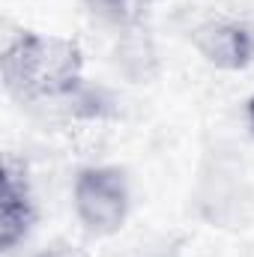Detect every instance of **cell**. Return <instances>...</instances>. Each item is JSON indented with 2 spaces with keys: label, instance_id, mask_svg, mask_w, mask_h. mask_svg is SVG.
<instances>
[{
  "label": "cell",
  "instance_id": "3",
  "mask_svg": "<svg viewBox=\"0 0 254 257\" xmlns=\"http://www.w3.org/2000/svg\"><path fill=\"white\" fill-rule=\"evenodd\" d=\"M33 224V200L24 174L6 159L3 165V189H0V245L15 248Z\"/></svg>",
  "mask_w": 254,
  "mask_h": 257
},
{
  "label": "cell",
  "instance_id": "4",
  "mask_svg": "<svg viewBox=\"0 0 254 257\" xmlns=\"http://www.w3.org/2000/svg\"><path fill=\"white\" fill-rule=\"evenodd\" d=\"M197 48L209 63L242 69L254 57V36L242 24H212L197 33Z\"/></svg>",
  "mask_w": 254,
  "mask_h": 257
},
{
  "label": "cell",
  "instance_id": "2",
  "mask_svg": "<svg viewBox=\"0 0 254 257\" xmlns=\"http://www.w3.org/2000/svg\"><path fill=\"white\" fill-rule=\"evenodd\" d=\"M75 209L90 233H114L126 221L129 189L120 171L90 168L75 183Z\"/></svg>",
  "mask_w": 254,
  "mask_h": 257
},
{
  "label": "cell",
  "instance_id": "6",
  "mask_svg": "<svg viewBox=\"0 0 254 257\" xmlns=\"http://www.w3.org/2000/svg\"><path fill=\"white\" fill-rule=\"evenodd\" d=\"M248 126H251V132H254V99L248 102Z\"/></svg>",
  "mask_w": 254,
  "mask_h": 257
},
{
  "label": "cell",
  "instance_id": "1",
  "mask_svg": "<svg viewBox=\"0 0 254 257\" xmlns=\"http://www.w3.org/2000/svg\"><path fill=\"white\" fill-rule=\"evenodd\" d=\"M81 51L75 42L60 36L21 33L9 42L3 54V81L6 90L18 99L39 102L57 99L78 87Z\"/></svg>",
  "mask_w": 254,
  "mask_h": 257
},
{
  "label": "cell",
  "instance_id": "5",
  "mask_svg": "<svg viewBox=\"0 0 254 257\" xmlns=\"http://www.w3.org/2000/svg\"><path fill=\"white\" fill-rule=\"evenodd\" d=\"M96 3V9L99 12H105V15H111V18H129L138 6H141V0H93Z\"/></svg>",
  "mask_w": 254,
  "mask_h": 257
},
{
  "label": "cell",
  "instance_id": "7",
  "mask_svg": "<svg viewBox=\"0 0 254 257\" xmlns=\"http://www.w3.org/2000/svg\"><path fill=\"white\" fill-rule=\"evenodd\" d=\"M42 257H48V254H42ZM51 257H66V254H60V251H57V254H51Z\"/></svg>",
  "mask_w": 254,
  "mask_h": 257
}]
</instances>
